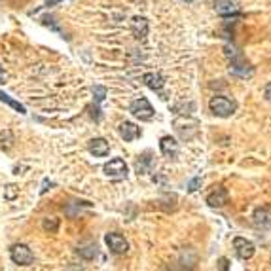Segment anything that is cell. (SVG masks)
<instances>
[{"label":"cell","mask_w":271,"mask_h":271,"mask_svg":"<svg viewBox=\"0 0 271 271\" xmlns=\"http://www.w3.org/2000/svg\"><path fill=\"white\" fill-rule=\"evenodd\" d=\"M209 108H211V112H213L214 116H218V118H229V116L237 110V104H235V100L228 99V97L216 95V97H213L211 102H209Z\"/></svg>","instance_id":"6da1fadb"},{"label":"cell","mask_w":271,"mask_h":271,"mask_svg":"<svg viewBox=\"0 0 271 271\" xmlns=\"http://www.w3.org/2000/svg\"><path fill=\"white\" fill-rule=\"evenodd\" d=\"M102 171H104V174H106L108 178L122 180V178L127 176V165H125V161H123L122 157H114V159H110V161L104 163Z\"/></svg>","instance_id":"7a4b0ae2"},{"label":"cell","mask_w":271,"mask_h":271,"mask_svg":"<svg viewBox=\"0 0 271 271\" xmlns=\"http://www.w3.org/2000/svg\"><path fill=\"white\" fill-rule=\"evenodd\" d=\"M129 112L135 116V118L143 120V122H148V120L154 118V108H152V104L148 102V99H144V97L133 100L131 106H129Z\"/></svg>","instance_id":"3957f363"},{"label":"cell","mask_w":271,"mask_h":271,"mask_svg":"<svg viewBox=\"0 0 271 271\" xmlns=\"http://www.w3.org/2000/svg\"><path fill=\"white\" fill-rule=\"evenodd\" d=\"M10 258H12V262L17 264V266H30L32 264V250H30L27 245H23V243H17L14 245L12 248H10Z\"/></svg>","instance_id":"277c9868"},{"label":"cell","mask_w":271,"mask_h":271,"mask_svg":"<svg viewBox=\"0 0 271 271\" xmlns=\"http://www.w3.org/2000/svg\"><path fill=\"white\" fill-rule=\"evenodd\" d=\"M228 55H233V61H231V67H229V71L233 72V74H237V76H241V78H250L252 74H254V69L241 57V53H237L235 49Z\"/></svg>","instance_id":"5b68a950"},{"label":"cell","mask_w":271,"mask_h":271,"mask_svg":"<svg viewBox=\"0 0 271 271\" xmlns=\"http://www.w3.org/2000/svg\"><path fill=\"white\" fill-rule=\"evenodd\" d=\"M104 243L108 245L110 252H114V254H125L129 250V245L125 241V237L120 235V233H106L104 235Z\"/></svg>","instance_id":"8992f818"},{"label":"cell","mask_w":271,"mask_h":271,"mask_svg":"<svg viewBox=\"0 0 271 271\" xmlns=\"http://www.w3.org/2000/svg\"><path fill=\"white\" fill-rule=\"evenodd\" d=\"M233 248H235V254L241 260H250V258L254 256V252H256L254 243L245 239V237H235L233 239Z\"/></svg>","instance_id":"52a82bcc"},{"label":"cell","mask_w":271,"mask_h":271,"mask_svg":"<svg viewBox=\"0 0 271 271\" xmlns=\"http://www.w3.org/2000/svg\"><path fill=\"white\" fill-rule=\"evenodd\" d=\"M214 12L218 15H237L239 14V4L235 0H214Z\"/></svg>","instance_id":"ba28073f"},{"label":"cell","mask_w":271,"mask_h":271,"mask_svg":"<svg viewBox=\"0 0 271 271\" xmlns=\"http://www.w3.org/2000/svg\"><path fill=\"white\" fill-rule=\"evenodd\" d=\"M87 150H89V154H91V156L102 157V156H106V154L110 152V144L106 143L104 139L97 137V139H91V141L87 143Z\"/></svg>","instance_id":"9c48e42d"},{"label":"cell","mask_w":271,"mask_h":271,"mask_svg":"<svg viewBox=\"0 0 271 271\" xmlns=\"http://www.w3.org/2000/svg\"><path fill=\"white\" fill-rule=\"evenodd\" d=\"M120 137L125 141V143H131V141H135V139H139L141 137V129L137 127L135 123H131V122H123V123H120Z\"/></svg>","instance_id":"30bf717a"},{"label":"cell","mask_w":271,"mask_h":271,"mask_svg":"<svg viewBox=\"0 0 271 271\" xmlns=\"http://www.w3.org/2000/svg\"><path fill=\"white\" fill-rule=\"evenodd\" d=\"M207 203L211 205V207H224L226 203H228V192L224 190V188H216L213 194H209L207 196Z\"/></svg>","instance_id":"8fae6325"},{"label":"cell","mask_w":271,"mask_h":271,"mask_svg":"<svg viewBox=\"0 0 271 271\" xmlns=\"http://www.w3.org/2000/svg\"><path fill=\"white\" fill-rule=\"evenodd\" d=\"M143 82L154 91H159L161 87L165 86V80H163V76L159 72H146L143 76Z\"/></svg>","instance_id":"7c38bea8"},{"label":"cell","mask_w":271,"mask_h":271,"mask_svg":"<svg viewBox=\"0 0 271 271\" xmlns=\"http://www.w3.org/2000/svg\"><path fill=\"white\" fill-rule=\"evenodd\" d=\"M252 218H254V226H256L258 229L271 228V213L268 209H258Z\"/></svg>","instance_id":"4fadbf2b"},{"label":"cell","mask_w":271,"mask_h":271,"mask_svg":"<svg viewBox=\"0 0 271 271\" xmlns=\"http://www.w3.org/2000/svg\"><path fill=\"white\" fill-rule=\"evenodd\" d=\"M131 30H133V34H135L137 38H144L146 32H148V21H146L144 17H133V21H131Z\"/></svg>","instance_id":"5bb4252c"},{"label":"cell","mask_w":271,"mask_h":271,"mask_svg":"<svg viewBox=\"0 0 271 271\" xmlns=\"http://www.w3.org/2000/svg\"><path fill=\"white\" fill-rule=\"evenodd\" d=\"M159 148H161V152L165 154V156H176V152H178V143L172 139V137H163L161 139V143H159Z\"/></svg>","instance_id":"9a60e30c"},{"label":"cell","mask_w":271,"mask_h":271,"mask_svg":"<svg viewBox=\"0 0 271 271\" xmlns=\"http://www.w3.org/2000/svg\"><path fill=\"white\" fill-rule=\"evenodd\" d=\"M0 100H2V102H6V104H10V106H12L14 110H17L19 114H27V110H25V106H23L21 102L14 100L10 95H6V93H2V91H0Z\"/></svg>","instance_id":"2e32d148"},{"label":"cell","mask_w":271,"mask_h":271,"mask_svg":"<svg viewBox=\"0 0 271 271\" xmlns=\"http://www.w3.org/2000/svg\"><path fill=\"white\" fill-rule=\"evenodd\" d=\"M78 254L86 260H93L97 256V245H87V246H78Z\"/></svg>","instance_id":"e0dca14e"},{"label":"cell","mask_w":271,"mask_h":271,"mask_svg":"<svg viewBox=\"0 0 271 271\" xmlns=\"http://www.w3.org/2000/svg\"><path fill=\"white\" fill-rule=\"evenodd\" d=\"M42 228L49 233H55L59 228V220L57 218H44L42 220Z\"/></svg>","instance_id":"ac0fdd59"},{"label":"cell","mask_w":271,"mask_h":271,"mask_svg":"<svg viewBox=\"0 0 271 271\" xmlns=\"http://www.w3.org/2000/svg\"><path fill=\"white\" fill-rule=\"evenodd\" d=\"M91 91H93V97H95V102H102V100L106 99V93H108V91H106V87H104V86H93V89H91Z\"/></svg>","instance_id":"d6986e66"},{"label":"cell","mask_w":271,"mask_h":271,"mask_svg":"<svg viewBox=\"0 0 271 271\" xmlns=\"http://www.w3.org/2000/svg\"><path fill=\"white\" fill-rule=\"evenodd\" d=\"M199 184H201V178H199V176L192 178V180H190V184H188V192H196V190L199 188Z\"/></svg>","instance_id":"ffe728a7"},{"label":"cell","mask_w":271,"mask_h":271,"mask_svg":"<svg viewBox=\"0 0 271 271\" xmlns=\"http://www.w3.org/2000/svg\"><path fill=\"white\" fill-rule=\"evenodd\" d=\"M15 194H17V190H15V186H14V184H10V186H8V194H6V197H8V199H14V197H15Z\"/></svg>","instance_id":"44dd1931"},{"label":"cell","mask_w":271,"mask_h":271,"mask_svg":"<svg viewBox=\"0 0 271 271\" xmlns=\"http://www.w3.org/2000/svg\"><path fill=\"white\" fill-rule=\"evenodd\" d=\"M218 268H220V270H228V260H226V258H220Z\"/></svg>","instance_id":"7402d4cb"},{"label":"cell","mask_w":271,"mask_h":271,"mask_svg":"<svg viewBox=\"0 0 271 271\" xmlns=\"http://www.w3.org/2000/svg\"><path fill=\"white\" fill-rule=\"evenodd\" d=\"M266 99L271 100V84H268V87H266Z\"/></svg>","instance_id":"603a6c76"},{"label":"cell","mask_w":271,"mask_h":271,"mask_svg":"<svg viewBox=\"0 0 271 271\" xmlns=\"http://www.w3.org/2000/svg\"><path fill=\"white\" fill-rule=\"evenodd\" d=\"M59 2H61V0H46V6H55Z\"/></svg>","instance_id":"cb8c5ba5"},{"label":"cell","mask_w":271,"mask_h":271,"mask_svg":"<svg viewBox=\"0 0 271 271\" xmlns=\"http://www.w3.org/2000/svg\"><path fill=\"white\" fill-rule=\"evenodd\" d=\"M0 84H4V74H2V71H0Z\"/></svg>","instance_id":"d4e9b609"},{"label":"cell","mask_w":271,"mask_h":271,"mask_svg":"<svg viewBox=\"0 0 271 271\" xmlns=\"http://www.w3.org/2000/svg\"><path fill=\"white\" fill-rule=\"evenodd\" d=\"M186 2H194V0H186Z\"/></svg>","instance_id":"484cf974"}]
</instances>
